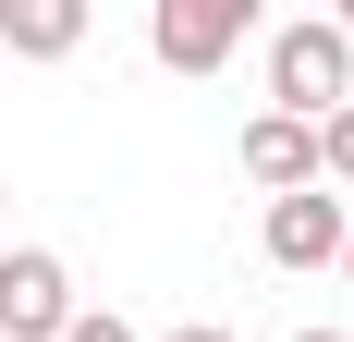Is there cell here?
<instances>
[{
	"instance_id": "obj_7",
	"label": "cell",
	"mask_w": 354,
	"mask_h": 342,
	"mask_svg": "<svg viewBox=\"0 0 354 342\" xmlns=\"http://www.w3.org/2000/svg\"><path fill=\"white\" fill-rule=\"evenodd\" d=\"M318 183H354V98L318 123Z\"/></svg>"
},
{
	"instance_id": "obj_10",
	"label": "cell",
	"mask_w": 354,
	"mask_h": 342,
	"mask_svg": "<svg viewBox=\"0 0 354 342\" xmlns=\"http://www.w3.org/2000/svg\"><path fill=\"white\" fill-rule=\"evenodd\" d=\"M293 342H354V330H293Z\"/></svg>"
},
{
	"instance_id": "obj_1",
	"label": "cell",
	"mask_w": 354,
	"mask_h": 342,
	"mask_svg": "<svg viewBox=\"0 0 354 342\" xmlns=\"http://www.w3.org/2000/svg\"><path fill=\"white\" fill-rule=\"evenodd\" d=\"M342 98H354V37L330 25V12H293V25L269 37V110H293V123H330Z\"/></svg>"
},
{
	"instance_id": "obj_2",
	"label": "cell",
	"mask_w": 354,
	"mask_h": 342,
	"mask_svg": "<svg viewBox=\"0 0 354 342\" xmlns=\"http://www.w3.org/2000/svg\"><path fill=\"white\" fill-rule=\"evenodd\" d=\"M245 37H257V0H159V12H147L159 73H220Z\"/></svg>"
},
{
	"instance_id": "obj_9",
	"label": "cell",
	"mask_w": 354,
	"mask_h": 342,
	"mask_svg": "<svg viewBox=\"0 0 354 342\" xmlns=\"http://www.w3.org/2000/svg\"><path fill=\"white\" fill-rule=\"evenodd\" d=\"M159 342H232V330H220V318H196V330H159Z\"/></svg>"
},
{
	"instance_id": "obj_4",
	"label": "cell",
	"mask_w": 354,
	"mask_h": 342,
	"mask_svg": "<svg viewBox=\"0 0 354 342\" xmlns=\"http://www.w3.org/2000/svg\"><path fill=\"white\" fill-rule=\"evenodd\" d=\"M342 233H354V208L330 196V183H306V196H269V208H257L269 269H342Z\"/></svg>"
},
{
	"instance_id": "obj_11",
	"label": "cell",
	"mask_w": 354,
	"mask_h": 342,
	"mask_svg": "<svg viewBox=\"0 0 354 342\" xmlns=\"http://www.w3.org/2000/svg\"><path fill=\"white\" fill-rule=\"evenodd\" d=\"M330 25H342V37H354V0H342V12H330Z\"/></svg>"
},
{
	"instance_id": "obj_8",
	"label": "cell",
	"mask_w": 354,
	"mask_h": 342,
	"mask_svg": "<svg viewBox=\"0 0 354 342\" xmlns=\"http://www.w3.org/2000/svg\"><path fill=\"white\" fill-rule=\"evenodd\" d=\"M62 342H135V330H122L110 306H73V330H62Z\"/></svg>"
},
{
	"instance_id": "obj_5",
	"label": "cell",
	"mask_w": 354,
	"mask_h": 342,
	"mask_svg": "<svg viewBox=\"0 0 354 342\" xmlns=\"http://www.w3.org/2000/svg\"><path fill=\"white\" fill-rule=\"evenodd\" d=\"M232 159H245V183H257V196H306V183H318V123L257 110L245 135H232Z\"/></svg>"
},
{
	"instance_id": "obj_12",
	"label": "cell",
	"mask_w": 354,
	"mask_h": 342,
	"mask_svg": "<svg viewBox=\"0 0 354 342\" xmlns=\"http://www.w3.org/2000/svg\"><path fill=\"white\" fill-rule=\"evenodd\" d=\"M342 281H354V233H342Z\"/></svg>"
},
{
	"instance_id": "obj_6",
	"label": "cell",
	"mask_w": 354,
	"mask_h": 342,
	"mask_svg": "<svg viewBox=\"0 0 354 342\" xmlns=\"http://www.w3.org/2000/svg\"><path fill=\"white\" fill-rule=\"evenodd\" d=\"M0 49L12 62H73L86 49V0H0Z\"/></svg>"
},
{
	"instance_id": "obj_13",
	"label": "cell",
	"mask_w": 354,
	"mask_h": 342,
	"mask_svg": "<svg viewBox=\"0 0 354 342\" xmlns=\"http://www.w3.org/2000/svg\"><path fill=\"white\" fill-rule=\"evenodd\" d=\"M0 208H12V183H0Z\"/></svg>"
},
{
	"instance_id": "obj_3",
	"label": "cell",
	"mask_w": 354,
	"mask_h": 342,
	"mask_svg": "<svg viewBox=\"0 0 354 342\" xmlns=\"http://www.w3.org/2000/svg\"><path fill=\"white\" fill-rule=\"evenodd\" d=\"M62 330H73L62 244H12V257H0V342H62Z\"/></svg>"
}]
</instances>
